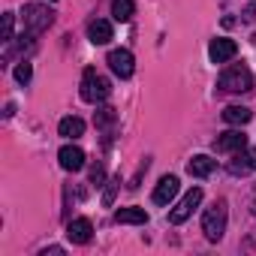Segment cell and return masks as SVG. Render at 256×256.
<instances>
[{"mask_svg": "<svg viewBox=\"0 0 256 256\" xmlns=\"http://www.w3.org/2000/svg\"><path fill=\"white\" fill-rule=\"evenodd\" d=\"M217 84H220V90L244 94V90H250V88H253V76H250V70H247L244 64H232V66H226V70L220 72Z\"/></svg>", "mask_w": 256, "mask_h": 256, "instance_id": "obj_1", "label": "cell"}, {"mask_svg": "<svg viewBox=\"0 0 256 256\" xmlns=\"http://www.w3.org/2000/svg\"><path fill=\"white\" fill-rule=\"evenodd\" d=\"M112 94V82L106 78V76H100L96 70H84V76H82V100L84 102H102L106 96Z\"/></svg>", "mask_w": 256, "mask_h": 256, "instance_id": "obj_2", "label": "cell"}, {"mask_svg": "<svg viewBox=\"0 0 256 256\" xmlns=\"http://www.w3.org/2000/svg\"><path fill=\"white\" fill-rule=\"evenodd\" d=\"M202 232L208 241H220L226 232V199H214L211 208H205L202 214Z\"/></svg>", "mask_w": 256, "mask_h": 256, "instance_id": "obj_3", "label": "cell"}, {"mask_svg": "<svg viewBox=\"0 0 256 256\" xmlns=\"http://www.w3.org/2000/svg\"><path fill=\"white\" fill-rule=\"evenodd\" d=\"M22 16H24V30L30 36H40L42 30H48L54 24V12L48 6H42V4H28L22 10Z\"/></svg>", "mask_w": 256, "mask_h": 256, "instance_id": "obj_4", "label": "cell"}, {"mask_svg": "<svg viewBox=\"0 0 256 256\" xmlns=\"http://www.w3.org/2000/svg\"><path fill=\"white\" fill-rule=\"evenodd\" d=\"M106 64L112 66V72H114L118 78H130V76L136 72V58H133V52H126V48L108 52V60H106Z\"/></svg>", "mask_w": 256, "mask_h": 256, "instance_id": "obj_5", "label": "cell"}, {"mask_svg": "<svg viewBox=\"0 0 256 256\" xmlns=\"http://www.w3.org/2000/svg\"><path fill=\"white\" fill-rule=\"evenodd\" d=\"M199 202H202V187H193L175 208H172V214H169V220L178 226V223H184L190 214H193V208H199Z\"/></svg>", "mask_w": 256, "mask_h": 256, "instance_id": "obj_6", "label": "cell"}, {"mask_svg": "<svg viewBox=\"0 0 256 256\" xmlns=\"http://www.w3.org/2000/svg\"><path fill=\"white\" fill-rule=\"evenodd\" d=\"M247 148V136L241 130H229V133H220L214 139V151L217 154H232V151H241Z\"/></svg>", "mask_w": 256, "mask_h": 256, "instance_id": "obj_7", "label": "cell"}, {"mask_svg": "<svg viewBox=\"0 0 256 256\" xmlns=\"http://www.w3.org/2000/svg\"><path fill=\"white\" fill-rule=\"evenodd\" d=\"M238 54V46H235V40H211V46H208V58H211V64H226V60H232Z\"/></svg>", "mask_w": 256, "mask_h": 256, "instance_id": "obj_8", "label": "cell"}, {"mask_svg": "<svg viewBox=\"0 0 256 256\" xmlns=\"http://www.w3.org/2000/svg\"><path fill=\"white\" fill-rule=\"evenodd\" d=\"M229 172H232V175L256 172V148H241V151H235V160L229 163Z\"/></svg>", "mask_w": 256, "mask_h": 256, "instance_id": "obj_9", "label": "cell"}, {"mask_svg": "<svg viewBox=\"0 0 256 256\" xmlns=\"http://www.w3.org/2000/svg\"><path fill=\"white\" fill-rule=\"evenodd\" d=\"M58 160H60V169H66V172H78V169L84 166V151L76 148V145H64V148L58 151Z\"/></svg>", "mask_w": 256, "mask_h": 256, "instance_id": "obj_10", "label": "cell"}, {"mask_svg": "<svg viewBox=\"0 0 256 256\" xmlns=\"http://www.w3.org/2000/svg\"><path fill=\"white\" fill-rule=\"evenodd\" d=\"M178 196V178L175 175H163L160 184L154 187V205H169Z\"/></svg>", "mask_w": 256, "mask_h": 256, "instance_id": "obj_11", "label": "cell"}, {"mask_svg": "<svg viewBox=\"0 0 256 256\" xmlns=\"http://www.w3.org/2000/svg\"><path fill=\"white\" fill-rule=\"evenodd\" d=\"M90 235H94V226H90L88 217H76V220H70V226H66V238H70L72 244H88Z\"/></svg>", "mask_w": 256, "mask_h": 256, "instance_id": "obj_12", "label": "cell"}, {"mask_svg": "<svg viewBox=\"0 0 256 256\" xmlns=\"http://www.w3.org/2000/svg\"><path fill=\"white\" fill-rule=\"evenodd\" d=\"M88 40H90L94 46H106V42L112 40V24L102 22V18H94V22L88 24Z\"/></svg>", "mask_w": 256, "mask_h": 256, "instance_id": "obj_13", "label": "cell"}, {"mask_svg": "<svg viewBox=\"0 0 256 256\" xmlns=\"http://www.w3.org/2000/svg\"><path fill=\"white\" fill-rule=\"evenodd\" d=\"M214 166H217V160H211L208 154H196V157L187 163V172H190L193 178H208V175L214 172Z\"/></svg>", "mask_w": 256, "mask_h": 256, "instance_id": "obj_14", "label": "cell"}, {"mask_svg": "<svg viewBox=\"0 0 256 256\" xmlns=\"http://www.w3.org/2000/svg\"><path fill=\"white\" fill-rule=\"evenodd\" d=\"M58 133H60L64 139H78V136H84V120H82V118H76V114H70V118H64V120H60Z\"/></svg>", "mask_w": 256, "mask_h": 256, "instance_id": "obj_15", "label": "cell"}, {"mask_svg": "<svg viewBox=\"0 0 256 256\" xmlns=\"http://www.w3.org/2000/svg\"><path fill=\"white\" fill-rule=\"evenodd\" d=\"M250 118H253V112H250L247 106H226V108H223V120L232 124V126H244Z\"/></svg>", "mask_w": 256, "mask_h": 256, "instance_id": "obj_16", "label": "cell"}, {"mask_svg": "<svg viewBox=\"0 0 256 256\" xmlns=\"http://www.w3.org/2000/svg\"><path fill=\"white\" fill-rule=\"evenodd\" d=\"M136 12V4L133 0H112V18L114 22H130Z\"/></svg>", "mask_w": 256, "mask_h": 256, "instance_id": "obj_17", "label": "cell"}, {"mask_svg": "<svg viewBox=\"0 0 256 256\" xmlns=\"http://www.w3.org/2000/svg\"><path fill=\"white\" fill-rule=\"evenodd\" d=\"M114 220L118 223H148V214H145V208H118Z\"/></svg>", "mask_w": 256, "mask_h": 256, "instance_id": "obj_18", "label": "cell"}, {"mask_svg": "<svg viewBox=\"0 0 256 256\" xmlns=\"http://www.w3.org/2000/svg\"><path fill=\"white\" fill-rule=\"evenodd\" d=\"M118 120V112L112 108V106H102V108H96V114H94V124L100 126V130H106V126H112Z\"/></svg>", "mask_w": 256, "mask_h": 256, "instance_id": "obj_19", "label": "cell"}, {"mask_svg": "<svg viewBox=\"0 0 256 256\" xmlns=\"http://www.w3.org/2000/svg\"><path fill=\"white\" fill-rule=\"evenodd\" d=\"M30 76H34V66H30L28 60H22V64L16 66V78H18L22 84H28V82H30Z\"/></svg>", "mask_w": 256, "mask_h": 256, "instance_id": "obj_20", "label": "cell"}, {"mask_svg": "<svg viewBox=\"0 0 256 256\" xmlns=\"http://www.w3.org/2000/svg\"><path fill=\"white\" fill-rule=\"evenodd\" d=\"M118 187H120V178H112V181H108V187H106V193H102V205H106V208L114 202V193H118Z\"/></svg>", "mask_w": 256, "mask_h": 256, "instance_id": "obj_21", "label": "cell"}, {"mask_svg": "<svg viewBox=\"0 0 256 256\" xmlns=\"http://www.w3.org/2000/svg\"><path fill=\"white\" fill-rule=\"evenodd\" d=\"M12 12H6L4 16V34H0V40H4V42H12Z\"/></svg>", "mask_w": 256, "mask_h": 256, "instance_id": "obj_22", "label": "cell"}, {"mask_svg": "<svg viewBox=\"0 0 256 256\" xmlns=\"http://www.w3.org/2000/svg\"><path fill=\"white\" fill-rule=\"evenodd\" d=\"M102 178H106V172H102V166H100V163H94V166H90V184H100Z\"/></svg>", "mask_w": 256, "mask_h": 256, "instance_id": "obj_23", "label": "cell"}, {"mask_svg": "<svg viewBox=\"0 0 256 256\" xmlns=\"http://www.w3.org/2000/svg\"><path fill=\"white\" fill-rule=\"evenodd\" d=\"M145 172H148V160H145V163L139 166V172L133 175V181H130V190H136V187H139V181H142V175H145Z\"/></svg>", "mask_w": 256, "mask_h": 256, "instance_id": "obj_24", "label": "cell"}, {"mask_svg": "<svg viewBox=\"0 0 256 256\" xmlns=\"http://www.w3.org/2000/svg\"><path fill=\"white\" fill-rule=\"evenodd\" d=\"M256 18V4H250L247 10H244V22H253Z\"/></svg>", "mask_w": 256, "mask_h": 256, "instance_id": "obj_25", "label": "cell"}]
</instances>
